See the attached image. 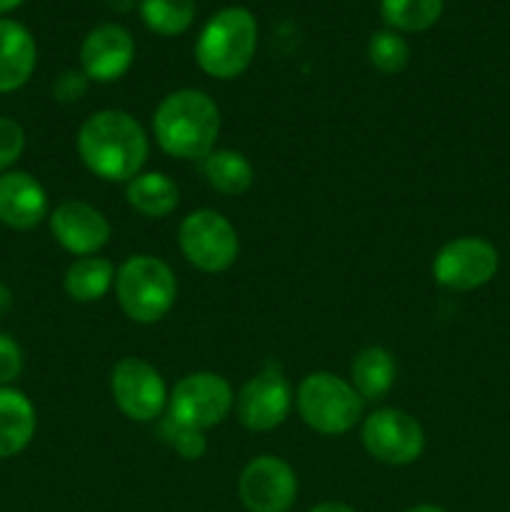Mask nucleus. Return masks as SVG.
<instances>
[{"label": "nucleus", "instance_id": "18", "mask_svg": "<svg viewBox=\"0 0 510 512\" xmlns=\"http://www.w3.org/2000/svg\"><path fill=\"white\" fill-rule=\"evenodd\" d=\"M125 203L143 218L163 220L180 205V188L160 170H143L125 183Z\"/></svg>", "mask_w": 510, "mask_h": 512}, {"label": "nucleus", "instance_id": "30", "mask_svg": "<svg viewBox=\"0 0 510 512\" xmlns=\"http://www.w3.org/2000/svg\"><path fill=\"white\" fill-rule=\"evenodd\" d=\"M308 512H355V510L350 508V505H345V503H333V500H330V503L315 505V508H310Z\"/></svg>", "mask_w": 510, "mask_h": 512}, {"label": "nucleus", "instance_id": "29", "mask_svg": "<svg viewBox=\"0 0 510 512\" xmlns=\"http://www.w3.org/2000/svg\"><path fill=\"white\" fill-rule=\"evenodd\" d=\"M10 310H13V290L5 283H0V318H5Z\"/></svg>", "mask_w": 510, "mask_h": 512}, {"label": "nucleus", "instance_id": "9", "mask_svg": "<svg viewBox=\"0 0 510 512\" xmlns=\"http://www.w3.org/2000/svg\"><path fill=\"white\" fill-rule=\"evenodd\" d=\"M110 395L133 423H153L168 410V388L155 365L143 358H123L110 370Z\"/></svg>", "mask_w": 510, "mask_h": 512}, {"label": "nucleus", "instance_id": "20", "mask_svg": "<svg viewBox=\"0 0 510 512\" xmlns=\"http://www.w3.org/2000/svg\"><path fill=\"white\" fill-rule=\"evenodd\" d=\"M203 178L215 193L220 195H243L253 188L255 168L240 150L233 148H215L213 153L200 160Z\"/></svg>", "mask_w": 510, "mask_h": 512}, {"label": "nucleus", "instance_id": "12", "mask_svg": "<svg viewBox=\"0 0 510 512\" xmlns=\"http://www.w3.org/2000/svg\"><path fill=\"white\" fill-rule=\"evenodd\" d=\"M240 503L248 512H290L298 500V475L275 455H258L238 478Z\"/></svg>", "mask_w": 510, "mask_h": 512}, {"label": "nucleus", "instance_id": "2", "mask_svg": "<svg viewBox=\"0 0 510 512\" xmlns=\"http://www.w3.org/2000/svg\"><path fill=\"white\" fill-rule=\"evenodd\" d=\"M153 135L165 155L203 160L220 135V108L205 90L180 88L165 95L153 113Z\"/></svg>", "mask_w": 510, "mask_h": 512}, {"label": "nucleus", "instance_id": "27", "mask_svg": "<svg viewBox=\"0 0 510 512\" xmlns=\"http://www.w3.org/2000/svg\"><path fill=\"white\" fill-rule=\"evenodd\" d=\"M88 88H90L88 75H85L83 70L70 68V70H63V73L53 80V98L55 103L60 105H73V103H80V100L88 95Z\"/></svg>", "mask_w": 510, "mask_h": 512}, {"label": "nucleus", "instance_id": "21", "mask_svg": "<svg viewBox=\"0 0 510 512\" xmlns=\"http://www.w3.org/2000/svg\"><path fill=\"white\" fill-rule=\"evenodd\" d=\"M115 265L100 255L78 258L68 265L63 278V288L75 303H98L115 285Z\"/></svg>", "mask_w": 510, "mask_h": 512}, {"label": "nucleus", "instance_id": "7", "mask_svg": "<svg viewBox=\"0 0 510 512\" xmlns=\"http://www.w3.org/2000/svg\"><path fill=\"white\" fill-rule=\"evenodd\" d=\"M235 408V393L218 373L198 370L175 383L168 395V415L195 430H210L223 423Z\"/></svg>", "mask_w": 510, "mask_h": 512}, {"label": "nucleus", "instance_id": "22", "mask_svg": "<svg viewBox=\"0 0 510 512\" xmlns=\"http://www.w3.org/2000/svg\"><path fill=\"white\" fill-rule=\"evenodd\" d=\"M445 0H380L383 23L395 33H425L440 20Z\"/></svg>", "mask_w": 510, "mask_h": 512}, {"label": "nucleus", "instance_id": "19", "mask_svg": "<svg viewBox=\"0 0 510 512\" xmlns=\"http://www.w3.org/2000/svg\"><path fill=\"white\" fill-rule=\"evenodd\" d=\"M348 380L365 403L383 400L395 385V360L390 350L380 348V345H368V348L358 350L350 363Z\"/></svg>", "mask_w": 510, "mask_h": 512}, {"label": "nucleus", "instance_id": "6", "mask_svg": "<svg viewBox=\"0 0 510 512\" xmlns=\"http://www.w3.org/2000/svg\"><path fill=\"white\" fill-rule=\"evenodd\" d=\"M178 248L193 268L203 273H225L240 253L235 225L213 208L193 210L178 228Z\"/></svg>", "mask_w": 510, "mask_h": 512}, {"label": "nucleus", "instance_id": "8", "mask_svg": "<svg viewBox=\"0 0 510 512\" xmlns=\"http://www.w3.org/2000/svg\"><path fill=\"white\" fill-rule=\"evenodd\" d=\"M360 440L370 458L393 468L415 463L425 450L423 425L398 408H378L365 415Z\"/></svg>", "mask_w": 510, "mask_h": 512}, {"label": "nucleus", "instance_id": "13", "mask_svg": "<svg viewBox=\"0 0 510 512\" xmlns=\"http://www.w3.org/2000/svg\"><path fill=\"white\" fill-rule=\"evenodd\" d=\"M48 225L55 243L75 258L98 255L113 235L110 220L95 205L78 198L55 205V210H50L48 215Z\"/></svg>", "mask_w": 510, "mask_h": 512}, {"label": "nucleus", "instance_id": "16", "mask_svg": "<svg viewBox=\"0 0 510 512\" xmlns=\"http://www.w3.org/2000/svg\"><path fill=\"white\" fill-rule=\"evenodd\" d=\"M38 65V45L23 23L0 18V95L23 88Z\"/></svg>", "mask_w": 510, "mask_h": 512}, {"label": "nucleus", "instance_id": "14", "mask_svg": "<svg viewBox=\"0 0 510 512\" xmlns=\"http://www.w3.org/2000/svg\"><path fill=\"white\" fill-rule=\"evenodd\" d=\"M135 60V40L128 28L103 23L85 35L80 45V70L95 83H115L123 78Z\"/></svg>", "mask_w": 510, "mask_h": 512}, {"label": "nucleus", "instance_id": "15", "mask_svg": "<svg viewBox=\"0 0 510 512\" xmlns=\"http://www.w3.org/2000/svg\"><path fill=\"white\" fill-rule=\"evenodd\" d=\"M50 215L48 193L25 170L0 173V223L13 230H33Z\"/></svg>", "mask_w": 510, "mask_h": 512}, {"label": "nucleus", "instance_id": "1", "mask_svg": "<svg viewBox=\"0 0 510 512\" xmlns=\"http://www.w3.org/2000/svg\"><path fill=\"white\" fill-rule=\"evenodd\" d=\"M75 150L95 178L105 183H128L143 173L148 163L150 138L128 110L108 108L83 120Z\"/></svg>", "mask_w": 510, "mask_h": 512}, {"label": "nucleus", "instance_id": "10", "mask_svg": "<svg viewBox=\"0 0 510 512\" xmlns=\"http://www.w3.org/2000/svg\"><path fill=\"white\" fill-rule=\"evenodd\" d=\"M295 405L290 380L278 365H265L235 395V418L250 433H270L288 420Z\"/></svg>", "mask_w": 510, "mask_h": 512}, {"label": "nucleus", "instance_id": "3", "mask_svg": "<svg viewBox=\"0 0 510 512\" xmlns=\"http://www.w3.org/2000/svg\"><path fill=\"white\" fill-rule=\"evenodd\" d=\"M258 50V20L248 8H223L203 25L195 40V63L205 75L233 80L250 68Z\"/></svg>", "mask_w": 510, "mask_h": 512}, {"label": "nucleus", "instance_id": "24", "mask_svg": "<svg viewBox=\"0 0 510 512\" xmlns=\"http://www.w3.org/2000/svg\"><path fill=\"white\" fill-rule=\"evenodd\" d=\"M368 60L375 70L385 75L403 73L410 63L408 40L390 28L378 30L368 40Z\"/></svg>", "mask_w": 510, "mask_h": 512}, {"label": "nucleus", "instance_id": "11", "mask_svg": "<svg viewBox=\"0 0 510 512\" xmlns=\"http://www.w3.org/2000/svg\"><path fill=\"white\" fill-rule=\"evenodd\" d=\"M498 250L493 243L475 235H463L435 253L433 258V278L443 288L455 293H468L488 285L498 273Z\"/></svg>", "mask_w": 510, "mask_h": 512}, {"label": "nucleus", "instance_id": "17", "mask_svg": "<svg viewBox=\"0 0 510 512\" xmlns=\"http://www.w3.org/2000/svg\"><path fill=\"white\" fill-rule=\"evenodd\" d=\"M38 413L28 395L18 388H0V460L23 453L35 438Z\"/></svg>", "mask_w": 510, "mask_h": 512}, {"label": "nucleus", "instance_id": "4", "mask_svg": "<svg viewBox=\"0 0 510 512\" xmlns=\"http://www.w3.org/2000/svg\"><path fill=\"white\" fill-rule=\"evenodd\" d=\"M115 298L123 313L138 325H153L173 310L178 278L155 255H130L115 273Z\"/></svg>", "mask_w": 510, "mask_h": 512}, {"label": "nucleus", "instance_id": "5", "mask_svg": "<svg viewBox=\"0 0 510 512\" xmlns=\"http://www.w3.org/2000/svg\"><path fill=\"white\" fill-rule=\"evenodd\" d=\"M295 408L310 430L335 438L363 423L365 400L350 385V380L328 370H318L300 380L295 390Z\"/></svg>", "mask_w": 510, "mask_h": 512}, {"label": "nucleus", "instance_id": "33", "mask_svg": "<svg viewBox=\"0 0 510 512\" xmlns=\"http://www.w3.org/2000/svg\"><path fill=\"white\" fill-rule=\"evenodd\" d=\"M23 3H25V0H0V15H5V13H10V10L20 8Z\"/></svg>", "mask_w": 510, "mask_h": 512}, {"label": "nucleus", "instance_id": "25", "mask_svg": "<svg viewBox=\"0 0 510 512\" xmlns=\"http://www.w3.org/2000/svg\"><path fill=\"white\" fill-rule=\"evenodd\" d=\"M158 435L183 460H200L205 455V450H208V440H205L203 430H195L190 425L178 423L168 413L158 418Z\"/></svg>", "mask_w": 510, "mask_h": 512}, {"label": "nucleus", "instance_id": "28", "mask_svg": "<svg viewBox=\"0 0 510 512\" xmlns=\"http://www.w3.org/2000/svg\"><path fill=\"white\" fill-rule=\"evenodd\" d=\"M20 373H23V350L15 338L0 333V388H10Z\"/></svg>", "mask_w": 510, "mask_h": 512}, {"label": "nucleus", "instance_id": "31", "mask_svg": "<svg viewBox=\"0 0 510 512\" xmlns=\"http://www.w3.org/2000/svg\"><path fill=\"white\" fill-rule=\"evenodd\" d=\"M135 3H138V0H105V5H108L110 10H115V13H128V10L135 8Z\"/></svg>", "mask_w": 510, "mask_h": 512}, {"label": "nucleus", "instance_id": "26", "mask_svg": "<svg viewBox=\"0 0 510 512\" xmlns=\"http://www.w3.org/2000/svg\"><path fill=\"white\" fill-rule=\"evenodd\" d=\"M25 150V130L18 120L0 115V173H8Z\"/></svg>", "mask_w": 510, "mask_h": 512}, {"label": "nucleus", "instance_id": "23", "mask_svg": "<svg viewBox=\"0 0 510 512\" xmlns=\"http://www.w3.org/2000/svg\"><path fill=\"white\" fill-rule=\"evenodd\" d=\"M145 28L163 38L183 35L195 20V0H138Z\"/></svg>", "mask_w": 510, "mask_h": 512}, {"label": "nucleus", "instance_id": "32", "mask_svg": "<svg viewBox=\"0 0 510 512\" xmlns=\"http://www.w3.org/2000/svg\"><path fill=\"white\" fill-rule=\"evenodd\" d=\"M405 512H448V510H443V508H440V505L423 503V505H413V508H408Z\"/></svg>", "mask_w": 510, "mask_h": 512}]
</instances>
